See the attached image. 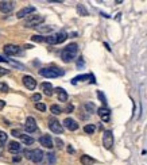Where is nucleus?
Returning <instances> with one entry per match:
<instances>
[{
  "mask_svg": "<svg viewBox=\"0 0 147 165\" xmlns=\"http://www.w3.org/2000/svg\"><path fill=\"white\" fill-rule=\"evenodd\" d=\"M4 53L7 56H16V54L20 53V47L16 46V45H12V43H8L4 46Z\"/></svg>",
  "mask_w": 147,
  "mask_h": 165,
  "instance_id": "nucleus-9",
  "label": "nucleus"
},
{
  "mask_svg": "<svg viewBox=\"0 0 147 165\" xmlns=\"http://www.w3.org/2000/svg\"><path fill=\"white\" fill-rule=\"evenodd\" d=\"M6 142H7V134L4 131H0V143H2V146Z\"/></svg>",
  "mask_w": 147,
  "mask_h": 165,
  "instance_id": "nucleus-32",
  "label": "nucleus"
},
{
  "mask_svg": "<svg viewBox=\"0 0 147 165\" xmlns=\"http://www.w3.org/2000/svg\"><path fill=\"white\" fill-rule=\"evenodd\" d=\"M31 99H33L34 102L39 103V102H41V99H42V95H41V94H34V95L31 96Z\"/></svg>",
  "mask_w": 147,
  "mask_h": 165,
  "instance_id": "nucleus-34",
  "label": "nucleus"
},
{
  "mask_svg": "<svg viewBox=\"0 0 147 165\" xmlns=\"http://www.w3.org/2000/svg\"><path fill=\"white\" fill-rule=\"evenodd\" d=\"M23 84H25V87L27 89H30V91H34V89L37 88V81L35 78L31 77V76H23Z\"/></svg>",
  "mask_w": 147,
  "mask_h": 165,
  "instance_id": "nucleus-8",
  "label": "nucleus"
},
{
  "mask_svg": "<svg viewBox=\"0 0 147 165\" xmlns=\"http://www.w3.org/2000/svg\"><path fill=\"white\" fill-rule=\"evenodd\" d=\"M81 164L83 165H92V164H95V160L92 159L91 156L84 154V156H81Z\"/></svg>",
  "mask_w": 147,
  "mask_h": 165,
  "instance_id": "nucleus-21",
  "label": "nucleus"
},
{
  "mask_svg": "<svg viewBox=\"0 0 147 165\" xmlns=\"http://www.w3.org/2000/svg\"><path fill=\"white\" fill-rule=\"evenodd\" d=\"M91 77V74H80V76L74 77L73 80H72V84H77L78 81H84V80H88V78Z\"/></svg>",
  "mask_w": 147,
  "mask_h": 165,
  "instance_id": "nucleus-22",
  "label": "nucleus"
},
{
  "mask_svg": "<svg viewBox=\"0 0 147 165\" xmlns=\"http://www.w3.org/2000/svg\"><path fill=\"white\" fill-rule=\"evenodd\" d=\"M95 130H96L95 125H87V126H84V131L87 133V134H93Z\"/></svg>",
  "mask_w": 147,
  "mask_h": 165,
  "instance_id": "nucleus-28",
  "label": "nucleus"
},
{
  "mask_svg": "<svg viewBox=\"0 0 147 165\" xmlns=\"http://www.w3.org/2000/svg\"><path fill=\"white\" fill-rule=\"evenodd\" d=\"M46 159H47V163H49L50 165L56 164V154H54V153H47L46 154Z\"/></svg>",
  "mask_w": 147,
  "mask_h": 165,
  "instance_id": "nucleus-26",
  "label": "nucleus"
},
{
  "mask_svg": "<svg viewBox=\"0 0 147 165\" xmlns=\"http://www.w3.org/2000/svg\"><path fill=\"white\" fill-rule=\"evenodd\" d=\"M56 145H57L58 149H62V147H64V142L60 138H56Z\"/></svg>",
  "mask_w": 147,
  "mask_h": 165,
  "instance_id": "nucleus-37",
  "label": "nucleus"
},
{
  "mask_svg": "<svg viewBox=\"0 0 147 165\" xmlns=\"http://www.w3.org/2000/svg\"><path fill=\"white\" fill-rule=\"evenodd\" d=\"M97 96H99V99H100L101 103L104 104V107H105V106H107V98H105V95L103 94L101 91H97Z\"/></svg>",
  "mask_w": 147,
  "mask_h": 165,
  "instance_id": "nucleus-29",
  "label": "nucleus"
},
{
  "mask_svg": "<svg viewBox=\"0 0 147 165\" xmlns=\"http://www.w3.org/2000/svg\"><path fill=\"white\" fill-rule=\"evenodd\" d=\"M97 114L101 118L103 122H109V119H111V111L107 107H100L97 110Z\"/></svg>",
  "mask_w": 147,
  "mask_h": 165,
  "instance_id": "nucleus-10",
  "label": "nucleus"
},
{
  "mask_svg": "<svg viewBox=\"0 0 147 165\" xmlns=\"http://www.w3.org/2000/svg\"><path fill=\"white\" fill-rule=\"evenodd\" d=\"M104 46H105V47H107V50H109V51H111V47H109V45H108L107 42H105V43H104Z\"/></svg>",
  "mask_w": 147,
  "mask_h": 165,
  "instance_id": "nucleus-44",
  "label": "nucleus"
},
{
  "mask_svg": "<svg viewBox=\"0 0 147 165\" xmlns=\"http://www.w3.org/2000/svg\"><path fill=\"white\" fill-rule=\"evenodd\" d=\"M68 150H69V153H73L74 152V149L72 146H68Z\"/></svg>",
  "mask_w": 147,
  "mask_h": 165,
  "instance_id": "nucleus-43",
  "label": "nucleus"
},
{
  "mask_svg": "<svg viewBox=\"0 0 147 165\" xmlns=\"http://www.w3.org/2000/svg\"><path fill=\"white\" fill-rule=\"evenodd\" d=\"M39 142L42 146L47 147V149H51L54 145H53V139H51V137L49 135V134H45V135H42L39 138Z\"/></svg>",
  "mask_w": 147,
  "mask_h": 165,
  "instance_id": "nucleus-12",
  "label": "nucleus"
},
{
  "mask_svg": "<svg viewBox=\"0 0 147 165\" xmlns=\"http://www.w3.org/2000/svg\"><path fill=\"white\" fill-rule=\"evenodd\" d=\"M73 106H72V104H68L66 106V112H72V111H73Z\"/></svg>",
  "mask_w": 147,
  "mask_h": 165,
  "instance_id": "nucleus-40",
  "label": "nucleus"
},
{
  "mask_svg": "<svg viewBox=\"0 0 147 165\" xmlns=\"http://www.w3.org/2000/svg\"><path fill=\"white\" fill-rule=\"evenodd\" d=\"M77 12L83 16H88V10L85 8L84 4H77Z\"/></svg>",
  "mask_w": 147,
  "mask_h": 165,
  "instance_id": "nucleus-23",
  "label": "nucleus"
},
{
  "mask_svg": "<svg viewBox=\"0 0 147 165\" xmlns=\"http://www.w3.org/2000/svg\"><path fill=\"white\" fill-rule=\"evenodd\" d=\"M56 92L58 95V100L60 102H64V103L68 102V94L64 88H56Z\"/></svg>",
  "mask_w": 147,
  "mask_h": 165,
  "instance_id": "nucleus-17",
  "label": "nucleus"
},
{
  "mask_svg": "<svg viewBox=\"0 0 147 165\" xmlns=\"http://www.w3.org/2000/svg\"><path fill=\"white\" fill-rule=\"evenodd\" d=\"M41 88H42L43 94H45L46 96H51L53 92H54V88L50 82H42V84H41Z\"/></svg>",
  "mask_w": 147,
  "mask_h": 165,
  "instance_id": "nucleus-16",
  "label": "nucleus"
},
{
  "mask_svg": "<svg viewBox=\"0 0 147 165\" xmlns=\"http://www.w3.org/2000/svg\"><path fill=\"white\" fill-rule=\"evenodd\" d=\"M57 35H58V43H62L64 41L68 38L66 31H60V33H57Z\"/></svg>",
  "mask_w": 147,
  "mask_h": 165,
  "instance_id": "nucleus-27",
  "label": "nucleus"
},
{
  "mask_svg": "<svg viewBox=\"0 0 147 165\" xmlns=\"http://www.w3.org/2000/svg\"><path fill=\"white\" fill-rule=\"evenodd\" d=\"M8 73H10L8 69H6V68H2V66H0V77H2V76H6V74H8Z\"/></svg>",
  "mask_w": 147,
  "mask_h": 165,
  "instance_id": "nucleus-36",
  "label": "nucleus"
},
{
  "mask_svg": "<svg viewBox=\"0 0 147 165\" xmlns=\"http://www.w3.org/2000/svg\"><path fill=\"white\" fill-rule=\"evenodd\" d=\"M11 134H12L14 137H19V138H20V135H22V133H20L19 130H12Z\"/></svg>",
  "mask_w": 147,
  "mask_h": 165,
  "instance_id": "nucleus-38",
  "label": "nucleus"
},
{
  "mask_svg": "<svg viewBox=\"0 0 147 165\" xmlns=\"http://www.w3.org/2000/svg\"><path fill=\"white\" fill-rule=\"evenodd\" d=\"M84 107H85V110H87V112H89V114H92V112H95V110H96V106H95L93 103H91V102L85 103Z\"/></svg>",
  "mask_w": 147,
  "mask_h": 165,
  "instance_id": "nucleus-24",
  "label": "nucleus"
},
{
  "mask_svg": "<svg viewBox=\"0 0 147 165\" xmlns=\"http://www.w3.org/2000/svg\"><path fill=\"white\" fill-rule=\"evenodd\" d=\"M35 108L38 110V111H42V112H45L46 111V104L45 103H35Z\"/></svg>",
  "mask_w": 147,
  "mask_h": 165,
  "instance_id": "nucleus-30",
  "label": "nucleus"
},
{
  "mask_svg": "<svg viewBox=\"0 0 147 165\" xmlns=\"http://www.w3.org/2000/svg\"><path fill=\"white\" fill-rule=\"evenodd\" d=\"M49 129L53 133H56V134H62V131H64L62 125H61V123L58 122L57 119H54V118H50L49 119Z\"/></svg>",
  "mask_w": 147,
  "mask_h": 165,
  "instance_id": "nucleus-5",
  "label": "nucleus"
},
{
  "mask_svg": "<svg viewBox=\"0 0 147 165\" xmlns=\"http://www.w3.org/2000/svg\"><path fill=\"white\" fill-rule=\"evenodd\" d=\"M64 126L66 127L68 130H70V131H76V130L78 129V123L72 118H65L64 119Z\"/></svg>",
  "mask_w": 147,
  "mask_h": 165,
  "instance_id": "nucleus-11",
  "label": "nucleus"
},
{
  "mask_svg": "<svg viewBox=\"0 0 147 165\" xmlns=\"http://www.w3.org/2000/svg\"><path fill=\"white\" fill-rule=\"evenodd\" d=\"M50 111H51V114H54V115H60V114H62V110H61L60 106H57V104H53L50 107Z\"/></svg>",
  "mask_w": 147,
  "mask_h": 165,
  "instance_id": "nucleus-25",
  "label": "nucleus"
},
{
  "mask_svg": "<svg viewBox=\"0 0 147 165\" xmlns=\"http://www.w3.org/2000/svg\"><path fill=\"white\" fill-rule=\"evenodd\" d=\"M4 106H6V102L4 100H0V110L4 108Z\"/></svg>",
  "mask_w": 147,
  "mask_h": 165,
  "instance_id": "nucleus-41",
  "label": "nucleus"
},
{
  "mask_svg": "<svg viewBox=\"0 0 147 165\" xmlns=\"http://www.w3.org/2000/svg\"><path fill=\"white\" fill-rule=\"evenodd\" d=\"M43 20H45V16L43 15L33 14V15L27 16V19L25 20V27H37V26H39Z\"/></svg>",
  "mask_w": 147,
  "mask_h": 165,
  "instance_id": "nucleus-3",
  "label": "nucleus"
},
{
  "mask_svg": "<svg viewBox=\"0 0 147 165\" xmlns=\"http://www.w3.org/2000/svg\"><path fill=\"white\" fill-rule=\"evenodd\" d=\"M14 161H20V157H18V156L14 157Z\"/></svg>",
  "mask_w": 147,
  "mask_h": 165,
  "instance_id": "nucleus-45",
  "label": "nucleus"
},
{
  "mask_svg": "<svg viewBox=\"0 0 147 165\" xmlns=\"http://www.w3.org/2000/svg\"><path fill=\"white\" fill-rule=\"evenodd\" d=\"M10 64H12L14 66H18L20 68V69H25V65H22V64H19V62H16V61H8Z\"/></svg>",
  "mask_w": 147,
  "mask_h": 165,
  "instance_id": "nucleus-35",
  "label": "nucleus"
},
{
  "mask_svg": "<svg viewBox=\"0 0 147 165\" xmlns=\"http://www.w3.org/2000/svg\"><path fill=\"white\" fill-rule=\"evenodd\" d=\"M78 51V46L77 43H69L66 47H64L62 51H61V58H62L64 62H72V61L76 58Z\"/></svg>",
  "mask_w": 147,
  "mask_h": 165,
  "instance_id": "nucleus-1",
  "label": "nucleus"
},
{
  "mask_svg": "<svg viewBox=\"0 0 147 165\" xmlns=\"http://www.w3.org/2000/svg\"><path fill=\"white\" fill-rule=\"evenodd\" d=\"M33 42H43L45 41V37H41V35H33L31 37Z\"/></svg>",
  "mask_w": 147,
  "mask_h": 165,
  "instance_id": "nucleus-31",
  "label": "nucleus"
},
{
  "mask_svg": "<svg viewBox=\"0 0 147 165\" xmlns=\"http://www.w3.org/2000/svg\"><path fill=\"white\" fill-rule=\"evenodd\" d=\"M103 145L105 149H111L114 146V134L111 130H105L103 134Z\"/></svg>",
  "mask_w": 147,
  "mask_h": 165,
  "instance_id": "nucleus-4",
  "label": "nucleus"
},
{
  "mask_svg": "<svg viewBox=\"0 0 147 165\" xmlns=\"http://www.w3.org/2000/svg\"><path fill=\"white\" fill-rule=\"evenodd\" d=\"M34 12H35V8L31 7V6H29V7H25V8H22L20 11H18L16 16H18L19 19H22V18H25V16L30 15V14H34Z\"/></svg>",
  "mask_w": 147,
  "mask_h": 165,
  "instance_id": "nucleus-14",
  "label": "nucleus"
},
{
  "mask_svg": "<svg viewBox=\"0 0 147 165\" xmlns=\"http://www.w3.org/2000/svg\"><path fill=\"white\" fill-rule=\"evenodd\" d=\"M0 92H8V85L6 82H0Z\"/></svg>",
  "mask_w": 147,
  "mask_h": 165,
  "instance_id": "nucleus-33",
  "label": "nucleus"
},
{
  "mask_svg": "<svg viewBox=\"0 0 147 165\" xmlns=\"http://www.w3.org/2000/svg\"><path fill=\"white\" fill-rule=\"evenodd\" d=\"M20 150H22V145H20L19 142L11 141V142L8 143V152L10 153H19Z\"/></svg>",
  "mask_w": 147,
  "mask_h": 165,
  "instance_id": "nucleus-15",
  "label": "nucleus"
},
{
  "mask_svg": "<svg viewBox=\"0 0 147 165\" xmlns=\"http://www.w3.org/2000/svg\"><path fill=\"white\" fill-rule=\"evenodd\" d=\"M37 129H38L37 121L33 116H29V118L26 119V123H25V130L27 133H34V131H37Z\"/></svg>",
  "mask_w": 147,
  "mask_h": 165,
  "instance_id": "nucleus-6",
  "label": "nucleus"
},
{
  "mask_svg": "<svg viewBox=\"0 0 147 165\" xmlns=\"http://www.w3.org/2000/svg\"><path fill=\"white\" fill-rule=\"evenodd\" d=\"M14 10V2H0V12L8 14Z\"/></svg>",
  "mask_w": 147,
  "mask_h": 165,
  "instance_id": "nucleus-13",
  "label": "nucleus"
},
{
  "mask_svg": "<svg viewBox=\"0 0 147 165\" xmlns=\"http://www.w3.org/2000/svg\"><path fill=\"white\" fill-rule=\"evenodd\" d=\"M77 66H78V68L84 66V60H83V57H80V58H78V62H77Z\"/></svg>",
  "mask_w": 147,
  "mask_h": 165,
  "instance_id": "nucleus-39",
  "label": "nucleus"
},
{
  "mask_svg": "<svg viewBox=\"0 0 147 165\" xmlns=\"http://www.w3.org/2000/svg\"><path fill=\"white\" fill-rule=\"evenodd\" d=\"M0 62H8V60H7V58H4L3 56H0Z\"/></svg>",
  "mask_w": 147,
  "mask_h": 165,
  "instance_id": "nucleus-42",
  "label": "nucleus"
},
{
  "mask_svg": "<svg viewBox=\"0 0 147 165\" xmlns=\"http://www.w3.org/2000/svg\"><path fill=\"white\" fill-rule=\"evenodd\" d=\"M37 30H38V33H42V34H49L53 31V26H37L35 27Z\"/></svg>",
  "mask_w": 147,
  "mask_h": 165,
  "instance_id": "nucleus-19",
  "label": "nucleus"
},
{
  "mask_svg": "<svg viewBox=\"0 0 147 165\" xmlns=\"http://www.w3.org/2000/svg\"><path fill=\"white\" fill-rule=\"evenodd\" d=\"M45 42L49 43V45H57L58 43V35H57V33L56 34H50L49 37H46Z\"/></svg>",
  "mask_w": 147,
  "mask_h": 165,
  "instance_id": "nucleus-18",
  "label": "nucleus"
},
{
  "mask_svg": "<svg viewBox=\"0 0 147 165\" xmlns=\"http://www.w3.org/2000/svg\"><path fill=\"white\" fill-rule=\"evenodd\" d=\"M20 139H22V142L25 143V145H33L34 143V138L30 135H27V134H22V135H20Z\"/></svg>",
  "mask_w": 147,
  "mask_h": 165,
  "instance_id": "nucleus-20",
  "label": "nucleus"
},
{
  "mask_svg": "<svg viewBox=\"0 0 147 165\" xmlns=\"http://www.w3.org/2000/svg\"><path fill=\"white\" fill-rule=\"evenodd\" d=\"M43 156H45V154H43V152L41 149H34L30 152V160L34 161V163H37V164L43 160Z\"/></svg>",
  "mask_w": 147,
  "mask_h": 165,
  "instance_id": "nucleus-7",
  "label": "nucleus"
},
{
  "mask_svg": "<svg viewBox=\"0 0 147 165\" xmlns=\"http://www.w3.org/2000/svg\"><path fill=\"white\" fill-rule=\"evenodd\" d=\"M39 74L43 77H47V78H56V77H60V76H64V70H61L60 68H42L39 69Z\"/></svg>",
  "mask_w": 147,
  "mask_h": 165,
  "instance_id": "nucleus-2",
  "label": "nucleus"
},
{
  "mask_svg": "<svg viewBox=\"0 0 147 165\" xmlns=\"http://www.w3.org/2000/svg\"><path fill=\"white\" fill-rule=\"evenodd\" d=\"M2 153H3V146L0 145V156H2Z\"/></svg>",
  "mask_w": 147,
  "mask_h": 165,
  "instance_id": "nucleus-46",
  "label": "nucleus"
}]
</instances>
